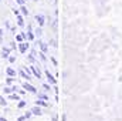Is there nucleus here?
<instances>
[{
  "mask_svg": "<svg viewBox=\"0 0 122 121\" xmlns=\"http://www.w3.org/2000/svg\"><path fill=\"white\" fill-rule=\"evenodd\" d=\"M46 76H47V80H48V83H50V84H56V83H57V80L54 78V76H53L48 70H46Z\"/></svg>",
  "mask_w": 122,
  "mask_h": 121,
  "instance_id": "obj_1",
  "label": "nucleus"
},
{
  "mask_svg": "<svg viewBox=\"0 0 122 121\" xmlns=\"http://www.w3.org/2000/svg\"><path fill=\"white\" fill-rule=\"evenodd\" d=\"M27 49H29V43H27V41H23V43L19 44V50H20V53H26Z\"/></svg>",
  "mask_w": 122,
  "mask_h": 121,
  "instance_id": "obj_2",
  "label": "nucleus"
},
{
  "mask_svg": "<svg viewBox=\"0 0 122 121\" xmlns=\"http://www.w3.org/2000/svg\"><path fill=\"white\" fill-rule=\"evenodd\" d=\"M23 88L27 91H30V93H37V90H36V87L34 86H31V84H29V83H24L23 84Z\"/></svg>",
  "mask_w": 122,
  "mask_h": 121,
  "instance_id": "obj_3",
  "label": "nucleus"
},
{
  "mask_svg": "<svg viewBox=\"0 0 122 121\" xmlns=\"http://www.w3.org/2000/svg\"><path fill=\"white\" fill-rule=\"evenodd\" d=\"M16 91H17V87H16V86H13V87L6 86V87H4V94H11V93H16Z\"/></svg>",
  "mask_w": 122,
  "mask_h": 121,
  "instance_id": "obj_4",
  "label": "nucleus"
},
{
  "mask_svg": "<svg viewBox=\"0 0 122 121\" xmlns=\"http://www.w3.org/2000/svg\"><path fill=\"white\" fill-rule=\"evenodd\" d=\"M30 68H31V73H33V74H34L37 78H41V73H40V70H38L36 66H31Z\"/></svg>",
  "mask_w": 122,
  "mask_h": 121,
  "instance_id": "obj_5",
  "label": "nucleus"
},
{
  "mask_svg": "<svg viewBox=\"0 0 122 121\" xmlns=\"http://www.w3.org/2000/svg\"><path fill=\"white\" fill-rule=\"evenodd\" d=\"M36 22H37L40 26H43V24H44V22H46V17H44L43 14H37V16H36Z\"/></svg>",
  "mask_w": 122,
  "mask_h": 121,
  "instance_id": "obj_6",
  "label": "nucleus"
},
{
  "mask_svg": "<svg viewBox=\"0 0 122 121\" xmlns=\"http://www.w3.org/2000/svg\"><path fill=\"white\" fill-rule=\"evenodd\" d=\"M31 113L34 114V116H41L43 113H41V108H40V105H36V107H33L31 108Z\"/></svg>",
  "mask_w": 122,
  "mask_h": 121,
  "instance_id": "obj_7",
  "label": "nucleus"
},
{
  "mask_svg": "<svg viewBox=\"0 0 122 121\" xmlns=\"http://www.w3.org/2000/svg\"><path fill=\"white\" fill-rule=\"evenodd\" d=\"M6 73H7V76H9V77H16V74H17V73H16V70H14V68H11V67H9V68L6 70Z\"/></svg>",
  "mask_w": 122,
  "mask_h": 121,
  "instance_id": "obj_8",
  "label": "nucleus"
},
{
  "mask_svg": "<svg viewBox=\"0 0 122 121\" xmlns=\"http://www.w3.org/2000/svg\"><path fill=\"white\" fill-rule=\"evenodd\" d=\"M36 105H41V107H48V103H47L46 100H43V98H41V100L38 98V100L36 101Z\"/></svg>",
  "mask_w": 122,
  "mask_h": 121,
  "instance_id": "obj_9",
  "label": "nucleus"
},
{
  "mask_svg": "<svg viewBox=\"0 0 122 121\" xmlns=\"http://www.w3.org/2000/svg\"><path fill=\"white\" fill-rule=\"evenodd\" d=\"M17 24H19L20 27H23V26H24V19H23V17H21L20 14L17 16Z\"/></svg>",
  "mask_w": 122,
  "mask_h": 121,
  "instance_id": "obj_10",
  "label": "nucleus"
},
{
  "mask_svg": "<svg viewBox=\"0 0 122 121\" xmlns=\"http://www.w3.org/2000/svg\"><path fill=\"white\" fill-rule=\"evenodd\" d=\"M9 98H10V100H16V101H20V97H19V94H17V93H11Z\"/></svg>",
  "mask_w": 122,
  "mask_h": 121,
  "instance_id": "obj_11",
  "label": "nucleus"
},
{
  "mask_svg": "<svg viewBox=\"0 0 122 121\" xmlns=\"http://www.w3.org/2000/svg\"><path fill=\"white\" fill-rule=\"evenodd\" d=\"M19 74H20L23 78H27V80H30V76H29V74H27L24 70H20V71H19Z\"/></svg>",
  "mask_w": 122,
  "mask_h": 121,
  "instance_id": "obj_12",
  "label": "nucleus"
},
{
  "mask_svg": "<svg viewBox=\"0 0 122 121\" xmlns=\"http://www.w3.org/2000/svg\"><path fill=\"white\" fill-rule=\"evenodd\" d=\"M9 53H10V49H3V51H1V54H3V57H4V59H7V57H9Z\"/></svg>",
  "mask_w": 122,
  "mask_h": 121,
  "instance_id": "obj_13",
  "label": "nucleus"
},
{
  "mask_svg": "<svg viewBox=\"0 0 122 121\" xmlns=\"http://www.w3.org/2000/svg\"><path fill=\"white\" fill-rule=\"evenodd\" d=\"M20 10H21V13H23L24 16H27V14H29V10L26 9V6H21V9H20Z\"/></svg>",
  "mask_w": 122,
  "mask_h": 121,
  "instance_id": "obj_14",
  "label": "nucleus"
},
{
  "mask_svg": "<svg viewBox=\"0 0 122 121\" xmlns=\"http://www.w3.org/2000/svg\"><path fill=\"white\" fill-rule=\"evenodd\" d=\"M26 104H27L26 101H23V100H20V101H19V108H23V107H26Z\"/></svg>",
  "mask_w": 122,
  "mask_h": 121,
  "instance_id": "obj_15",
  "label": "nucleus"
},
{
  "mask_svg": "<svg viewBox=\"0 0 122 121\" xmlns=\"http://www.w3.org/2000/svg\"><path fill=\"white\" fill-rule=\"evenodd\" d=\"M40 47H41L43 51H47V44L46 43H40Z\"/></svg>",
  "mask_w": 122,
  "mask_h": 121,
  "instance_id": "obj_16",
  "label": "nucleus"
},
{
  "mask_svg": "<svg viewBox=\"0 0 122 121\" xmlns=\"http://www.w3.org/2000/svg\"><path fill=\"white\" fill-rule=\"evenodd\" d=\"M6 81H7V84H13L14 83V78L13 77H9V78H6Z\"/></svg>",
  "mask_w": 122,
  "mask_h": 121,
  "instance_id": "obj_17",
  "label": "nucleus"
},
{
  "mask_svg": "<svg viewBox=\"0 0 122 121\" xmlns=\"http://www.w3.org/2000/svg\"><path fill=\"white\" fill-rule=\"evenodd\" d=\"M0 104H1V105H3V107H4V105H6V104H7V101H6V100H4V98H1V97H0Z\"/></svg>",
  "mask_w": 122,
  "mask_h": 121,
  "instance_id": "obj_18",
  "label": "nucleus"
},
{
  "mask_svg": "<svg viewBox=\"0 0 122 121\" xmlns=\"http://www.w3.org/2000/svg\"><path fill=\"white\" fill-rule=\"evenodd\" d=\"M16 1H17L20 6H24V4H26V0H16Z\"/></svg>",
  "mask_w": 122,
  "mask_h": 121,
  "instance_id": "obj_19",
  "label": "nucleus"
},
{
  "mask_svg": "<svg viewBox=\"0 0 122 121\" xmlns=\"http://www.w3.org/2000/svg\"><path fill=\"white\" fill-rule=\"evenodd\" d=\"M31 114H33L31 111H27V113L24 114V117H26V118H30V117H31Z\"/></svg>",
  "mask_w": 122,
  "mask_h": 121,
  "instance_id": "obj_20",
  "label": "nucleus"
},
{
  "mask_svg": "<svg viewBox=\"0 0 122 121\" xmlns=\"http://www.w3.org/2000/svg\"><path fill=\"white\" fill-rule=\"evenodd\" d=\"M9 61H10V63H14V61H16V57H14V56H10V57H9Z\"/></svg>",
  "mask_w": 122,
  "mask_h": 121,
  "instance_id": "obj_21",
  "label": "nucleus"
},
{
  "mask_svg": "<svg viewBox=\"0 0 122 121\" xmlns=\"http://www.w3.org/2000/svg\"><path fill=\"white\" fill-rule=\"evenodd\" d=\"M38 97H40V98H43V100H46V101H47V95H44V94H38Z\"/></svg>",
  "mask_w": 122,
  "mask_h": 121,
  "instance_id": "obj_22",
  "label": "nucleus"
},
{
  "mask_svg": "<svg viewBox=\"0 0 122 121\" xmlns=\"http://www.w3.org/2000/svg\"><path fill=\"white\" fill-rule=\"evenodd\" d=\"M13 13H14V14H16V16H19V14H20V11H19V10H17V9H13Z\"/></svg>",
  "mask_w": 122,
  "mask_h": 121,
  "instance_id": "obj_23",
  "label": "nucleus"
},
{
  "mask_svg": "<svg viewBox=\"0 0 122 121\" xmlns=\"http://www.w3.org/2000/svg\"><path fill=\"white\" fill-rule=\"evenodd\" d=\"M27 36H29V38H30V40H33V38H34V34H33V33H29V34H27Z\"/></svg>",
  "mask_w": 122,
  "mask_h": 121,
  "instance_id": "obj_24",
  "label": "nucleus"
},
{
  "mask_svg": "<svg viewBox=\"0 0 122 121\" xmlns=\"http://www.w3.org/2000/svg\"><path fill=\"white\" fill-rule=\"evenodd\" d=\"M43 87H44V88H46V90H51V88H50V86H48V84H43Z\"/></svg>",
  "mask_w": 122,
  "mask_h": 121,
  "instance_id": "obj_25",
  "label": "nucleus"
},
{
  "mask_svg": "<svg viewBox=\"0 0 122 121\" xmlns=\"http://www.w3.org/2000/svg\"><path fill=\"white\" fill-rule=\"evenodd\" d=\"M24 120H26V117L23 116V117H20V118H19V120H17V121H24Z\"/></svg>",
  "mask_w": 122,
  "mask_h": 121,
  "instance_id": "obj_26",
  "label": "nucleus"
},
{
  "mask_svg": "<svg viewBox=\"0 0 122 121\" xmlns=\"http://www.w3.org/2000/svg\"><path fill=\"white\" fill-rule=\"evenodd\" d=\"M0 121H7V120H6L4 117H0Z\"/></svg>",
  "mask_w": 122,
  "mask_h": 121,
  "instance_id": "obj_27",
  "label": "nucleus"
},
{
  "mask_svg": "<svg viewBox=\"0 0 122 121\" xmlns=\"http://www.w3.org/2000/svg\"><path fill=\"white\" fill-rule=\"evenodd\" d=\"M0 36H3V29H0Z\"/></svg>",
  "mask_w": 122,
  "mask_h": 121,
  "instance_id": "obj_28",
  "label": "nucleus"
}]
</instances>
